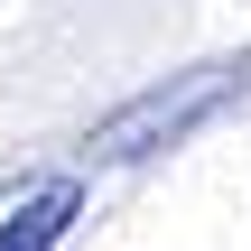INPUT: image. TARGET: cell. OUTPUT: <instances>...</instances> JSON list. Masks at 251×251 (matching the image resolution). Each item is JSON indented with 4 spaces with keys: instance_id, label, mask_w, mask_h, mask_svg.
<instances>
[{
    "instance_id": "obj_1",
    "label": "cell",
    "mask_w": 251,
    "mask_h": 251,
    "mask_svg": "<svg viewBox=\"0 0 251 251\" xmlns=\"http://www.w3.org/2000/svg\"><path fill=\"white\" fill-rule=\"evenodd\" d=\"M242 84H251V56L186 65V75H168V84L130 93L121 112H102V121L84 130V158H93V168H130V158H149V149H177V140H186V130H205Z\"/></svg>"
},
{
    "instance_id": "obj_2",
    "label": "cell",
    "mask_w": 251,
    "mask_h": 251,
    "mask_svg": "<svg viewBox=\"0 0 251 251\" xmlns=\"http://www.w3.org/2000/svg\"><path fill=\"white\" fill-rule=\"evenodd\" d=\"M75 214H84V186H75V177H47V186L19 196V214L0 224V251H65Z\"/></svg>"
}]
</instances>
